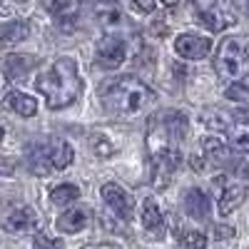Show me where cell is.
Instances as JSON below:
<instances>
[{"instance_id": "cell-1", "label": "cell", "mask_w": 249, "mask_h": 249, "mask_svg": "<svg viewBox=\"0 0 249 249\" xmlns=\"http://www.w3.org/2000/svg\"><path fill=\"white\" fill-rule=\"evenodd\" d=\"M37 92L45 97V105L50 110H62L72 105L77 95L82 92V77L72 57H57L53 65L40 72L35 80Z\"/></svg>"}, {"instance_id": "cell-2", "label": "cell", "mask_w": 249, "mask_h": 249, "mask_svg": "<svg viewBox=\"0 0 249 249\" xmlns=\"http://www.w3.org/2000/svg\"><path fill=\"white\" fill-rule=\"evenodd\" d=\"M100 100L112 115L130 117V115H137L144 105H150L155 100V95L142 80H137L132 75H124V77L107 82L100 90Z\"/></svg>"}, {"instance_id": "cell-3", "label": "cell", "mask_w": 249, "mask_h": 249, "mask_svg": "<svg viewBox=\"0 0 249 249\" xmlns=\"http://www.w3.org/2000/svg\"><path fill=\"white\" fill-rule=\"evenodd\" d=\"M187 117L175 110H164L150 117L147 122V152L150 157L177 150V144L187 137Z\"/></svg>"}, {"instance_id": "cell-4", "label": "cell", "mask_w": 249, "mask_h": 249, "mask_svg": "<svg viewBox=\"0 0 249 249\" xmlns=\"http://www.w3.org/2000/svg\"><path fill=\"white\" fill-rule=\"evenodd\" d=\"M214 68L227 82H239L249 75V53L239 37H224L219 43Z\"/></svg>"}, {"instance_id": "cell-5", "label": "cell", "mask_w": 249, "mask_h": 249, "mask_svg": "<svg viewBox=\"0 0 249 249\" xmlns=\"http://www.w3.org/2000/svg\"><path fill=\"white\" fill-rule=\"evenodd\" d=\"M124 60H127V45H124L122 37H117V35H105V37L97 43V50H95L97 68H102V70H115V68L122 65Z\"/></svg>"}, {"instance_id": "cell-6", "label": "cell", "mask_w": 249, "mask_h": 249, "mask_svg": "<svg viewBox=\"0 0 249 249\" xmlns=\"http://www.w3.org/2000/svg\"><path fill=\"white\" fill-rule=\"evenodd\" d=\"M100 197L105 199V204L110 207V210H112L120 219L132 222V214H135V199H132V195H130L127 190H122V187L115 184V182H105V184L100 187Z\"/></svg>"}, {"instance_id": "cell-7", "label": "cell", "mask_w": 249, "mask_h": 249, "mask_svg": "<svg viewBox=\"0 0 249 249\" xmlns=\"http://www.w3.org/2000/svg\"><path fill=\"white\" fill-rule=\"evenodd\" d=\"M150 160H152V167H150L152 187L155 190H164V187L172 182V175L179 164V150L164 152V155H157V157H150Z\"/></svg>"}, {"instance_id": "cell-8", "label": "cell", "mask_w": 249, "mask_h": 249, "mask_svg": "<svg viewBox=\"0 0 249 249\" xmlns=\"http://www.w3.org/2000/svg\"><path fill=\"white\" fill-rule=\"evenodd\" d=\"M175 53L184 60H202L212 53V40L204 37V35L184 33L175 40Z\"/></svg>"}, {"instance_id": "cell-9", "label": "cell", "mask_w": 249, "mask_h": 249, "mask_svg": "<svg viewBox=\"0 0 249 249\" xmlns=\"http://www.w3.org/2000/svg\"><path fill=\"white\" fill-rule=\"evenodd\" d=\"M5 232L10 234H25V232H33L37 227V214L30 210V207H15L13 212L5 214Z\"/></svg>"}, {"instance_id": "cell-10", "label": "cell", "mask_w": 249, "mask_h": 249, "mask_svg": "<svg viewBox=\"0 0 249 249\" xmlns=\"http://www.w3.org/2000/svg\"><path fill=\"white\" fill-rule=\"evenodd\" d=\"M182 204H184V212L190 214L195 222L199 219H207L212 212V204H210V197H207L199 187H190L182 197Z\"/></svg>"}, {"instance_id": "cell-11", "label": "cell", "mask_w": 249, "mask_h": 249, "mask_svg": "<svg viewBox=\"0 0 249 249\" xmlns=\"http://www.w3.org/2000/svg\"><path fill=\"white\" fill-rule=\"evenodd\" d=\"M197 20H199V23H202L204 28H210L212 33H219V30L230 28V25L234 23V15H232L230 10H227V5L214 3V5H210V8L199 10Z\"/></svg>"}, {"instance_id": "cell-12", "label": "cell", "mask_w": 249, "mask_h": 249, "mask_svg": "<svg viewBox=\"0 0 249 249\" xmlns=\"http://www.w3.org/2000/svg\"><path fill=\"white\" fill-rule=\"evenodd\" d=\"M88 222H90L88 210H80V207H72V210L62 212V214L57 217L55 227H57V232H62V234H77V232H82V230L88 227Z\"/></svg>"}, {"instance_id": "cell-13", "label": "cell", "mask_w": 249, "mask_h": 249, "mask_svg": "<svg viewBox=\"0 0 249 249\" xmlns=\"http://www.w3.org/2000/svg\"><path fill=\"white\" fill-rule=\"evenodd\" d=\"M249 190H247V184L237 182V184H227L224 187V192L219 197V214L222 217H230L234 210H239V207L244 204Z\"/></svg>"}, {"instance_id": "cell-14", "label": "cell", "mask_w": 249, "mask_h": 249, "mask_svg": "<svg viewBox=\"0 0 249 249\" xmlns=\"http://www.w3.org/2000/svg\"><path fill=\"white\" fill-rule=\"evenodd\" d=\"M140 219H142V227H144L147 234H152V237H162L164 234V217L160 212V207L155 204V199H144L142 202Z\"/></svg>"}, {"instance_id": "cell-15", "label": "cell", "mask_w": 249, "mask_h": 249, "mask_svg": "<svg viewBox=\"0 0 249 249\" xmlns=\"http://www.w3.org/2000/svg\"><path fill=\"white\" fill-rule=\"evenodd\" d=\"M25 160H28V167H30L33 175L45 177V175L55 172L53 162H50V147H48V144H33V147H28Z\"/></svg>"}, {"instance_id": "cell-16", "label": "cell", "mask_w": 249, "mask_h": 249, "mask_svg": "<svg viewBox=\"0 0 249 249\" xmlns=\"http://www.w3.org/2000/svg\"><path fill=\"white\" fill-rule=\"evenodd\" d=\"M5 107L13 110L20 117H33L37 112V102H35V97H30L25 92H8L5 95Z\"/></svg>"}, {"instance_id": "cell-17", "label": "cell", "mask_w": 249, "mask_h": 249, "mask_svg": "<svg viewBox=\"0 0 249 249\" xmlns=\"http://www.w3.org/2000/svg\"><path fill=\"white\" fill-rule=\"evenodd\" d=\"M35 57L33 55H5L3 60V70L8 77H23L35 68Z\"/></svg>"}, {"instance_id": "cell-18", "label": "cell", "mask_w": 249, "mask_h": 249, "mask_svg": "<svg viewBox=\"0 0 249 249\" xmlns=\"http://www.w3.org/2000/svg\"><path fill=\"white\" fill-rule=\"evenodd\" d=\"M202 150H204L207 157L214 160V162H230V144H227L222 137H217V135L202 137Z\"/></svg>"}, {"instance_id": "cell-19", "label": "cell", "mask_w": 249, "mask_h": 249, "mask_svg": "<svg viewBox=\"0 0 249 249\" xmlns=\"http://www.w3.org/2000/svg\"><path fill=\"white\" fill-rule=\"evenodd\" d=\"M48 147H50V162H53V170L55 172L57 170H65L68 164L72 162V157H75L70 142H65V140H57V142L48 144Z\"/></svg>"}, {"instance_id": "cell-20", "label": "cell", "mask_w": 249, "mask_h": 249, "mask_svg": "<svg viewBox=\"0 0 249 249\" xmlns=\"http://www.w3.org/2000/svg\"><path fill=\"white\" fill-rule=\"evenodd\" d=\"M199 120L207 124V127H212V130H230L234 120L230 112H224V110H217V107H210V110H204L199 115Z\"/></svg>"}, {"instance_id": "cell-21", "label": "cell", "mask_w": 249, "mask_h": 249, "mask_svg": "<svg viewBox=\"0 0 249 249\" xmlns=\"http://www.w3.org/2000/svg\"><path fill=\"white\" fill-rule=\"evenodd\" d=\"M75 199H80V187L77 184H60L50 192V202L62 207V204H72Z\"/></svg>"}, {"instance_id": "cell-22", "label": "cell", "mask_w": 249, "mask_h": 249, "mask_svg": "<svg viewBox=\"0 0 249 249\" xmlns=\"http://www.w3.org/2000/svg\"><path fill=\"white\" fill-rule=\"evenodd\" d=\"M90 144H92V152L100 157H112L117 152V144H112V140L105 132H95L90 137Z\"/></svg>"}, {"instance_id": "cell-23", "label": "cell", "mask_w": 249, "mask_h": 249, "mask_svg": "<svg viewBox=\"0 0 249 249\" xmlns=\"http://www.w3.org/2000/svg\"><path fill=\"white\" fill-rule=\"evenodd\" d=\"M30 33V28L23 20H15V23H5L3 25V43H18V40H25Z\"/></svg>"}, {"instance_id": "cell-24", "label": "cell", "mask_w": 249, "mask_h": 249, "mask_svg": "<svg viewBox=\"0 0 249 249\" xmlns=\"http://www.w3.org/2000/svg\"><path fill=\"white\" fill-rule=\"evenodd\" d=\"M232 144H234V150L249 155V127H234L232 130Z\"/></svg>"}, {"instance_id": "cell-25", "label": "cell", "mask_w": 249, "mask_h": 249, "mask_svg": "<svg viewBox=\"0 0 249 249\" xmlns=\"http://www.w3.org/2000/svg\"><path fill=\"white\" fill-rule=\"evenodd\" d=\"M182 249H207V237L199 232H187L182 237Z\"/></svg>"}, {"instance_id": "cell-26", "label": "cell", "mask_w": 249, "mask_h": 249, "mask_svg": "<svg viewBox=\"0 0 249 249\" xmlns=\"http://www.w3.org/2000/svg\"><path fill=\"white\" fill-rule=\"evenodd\" d=\"M33 249H60V242L50 239L48 234H35V239H33Z\"/></svg>"}, {"instance_id": "cell-27", "label": "cell", "mask_w": 249, "mask_h": 249, "mask_svg": "<svg viewBox=\"0 0 249 249\" xmlns=\"http://www.w3.org/2000/svg\"><path fill=\"white\" fill-rule=\"evenodd\" d=\"M70 3H72V0H43V5H45L50 13H62V10H68Z\"/></svg>"}, {"instance_id": "cell-28", "label": "cell", "mask_w": 249, "mask_h": 249, "mask_svg": "<svg viewBox=\"0 0 249 249\" xmlns=\"http://www.w3.org/2000/svg\"><path fill=\"white\" fill-rule=\"evenodd\" d=\"M132 3L140 13H152L155 10V0H132Z\"/></svg>"}, {"instance_id": "cell-29", "label": "cell", "mask_w": 249, "mask_h": 249, "mask_svg": "<svg viewBox=\"0 0 249 249\" xmlns=\"http://www.w3.org/2000/svg\"><path fill=\"white\" fill-rule=\"evenodd\" d=\"M82 249H122V247L115 244V242H100V244H88V247H82Z\"/></svg>"}, {"instance_id": "cell-30", "label": "cell", "mask_w": 249, "mask_h": 249, "mask_svg": "<svg viewBox=\"0 0 249 249\" xmlns=\"http://www.w3.org/2000/svg\"><path fill=\"white\" fill-rule=\"evenodd\" d=\"M192 170H195V172H202V170H204V162H202L197 155L192 157Z\"/></svg>"}, {"instance_id": "cell-31", "label": "cell", "mask_w": 249, "mask_h": 249, "mask_svg": "<svg viewBox=\"0 0 249 249\" xmlns=\"http://www.w3.org/2000/svg\"><path fill=\"white\" fill-rule=\"evenodd\" d=\"M152 33L155 35H164V33H167V28H164V23H152Z\"/></svg>"}, {"instance_id": "cell-32", "label": "cell", "mask_w": 249, "mask_h": 249, "mask_svg": "<svg viewBox=\"0 0 249 249\" xmlns=\"http://www.w3.org/2000/svg\"><path fill=\"white\" fill-rule=\"evenodd\" d=\"M232 230H217V237H230Z\"/></svg>"}, {"instance_id": "cell-33", "label": "cell", "mask_w": 249, "mask_h": 249, "mask_svg": "<svg viewBox=\"0 0 249 249\" xmlns=\"http://www.w3.org/2000/svg\"><path fill=\"white\" fill-rule=\"evenodd\" d=\"M182 0H162V5H179Z\"/></svg>"}, {"instance_id": "cell-34", "label": "cell", "mask_w": 249, "mask_h": 249, "mask_svg": "<svg viewBox=\"0 0 249 249\" xmlns=\"http://www.w3.org/2000/svg\"><path fill=\"white\" fill-rule=\"evenodd\" d=\"M242 8H244V13L249 15V0H242Z\"/></svg>"}, {"instance_id": "cell-35", "label": "cell", "mask_w": 249, "mask_h": 249, "mask_svg": "<svg viewBox=\"0 0 249 249\" xmlns=\"http://www.w3.org/2000/svg\"><path fill=\"white\" fill-rule=\"evenodd\" d=\"M100 3H115V0H100Z\"/></svg>"}, {"instance_id": "cell-36", "label": "cell", "mask_w": 249, "mask_h": 249, "mask_svg": "<svg viewBox=\"0 0 249 249\" xmlns=\"http://www.w3.org/2000/svg\"><path fill=\"white\" fill-rule=\"evenodd\" d=\"M247 249H249V247H247Z\"/></svg>"}]
</instances>
